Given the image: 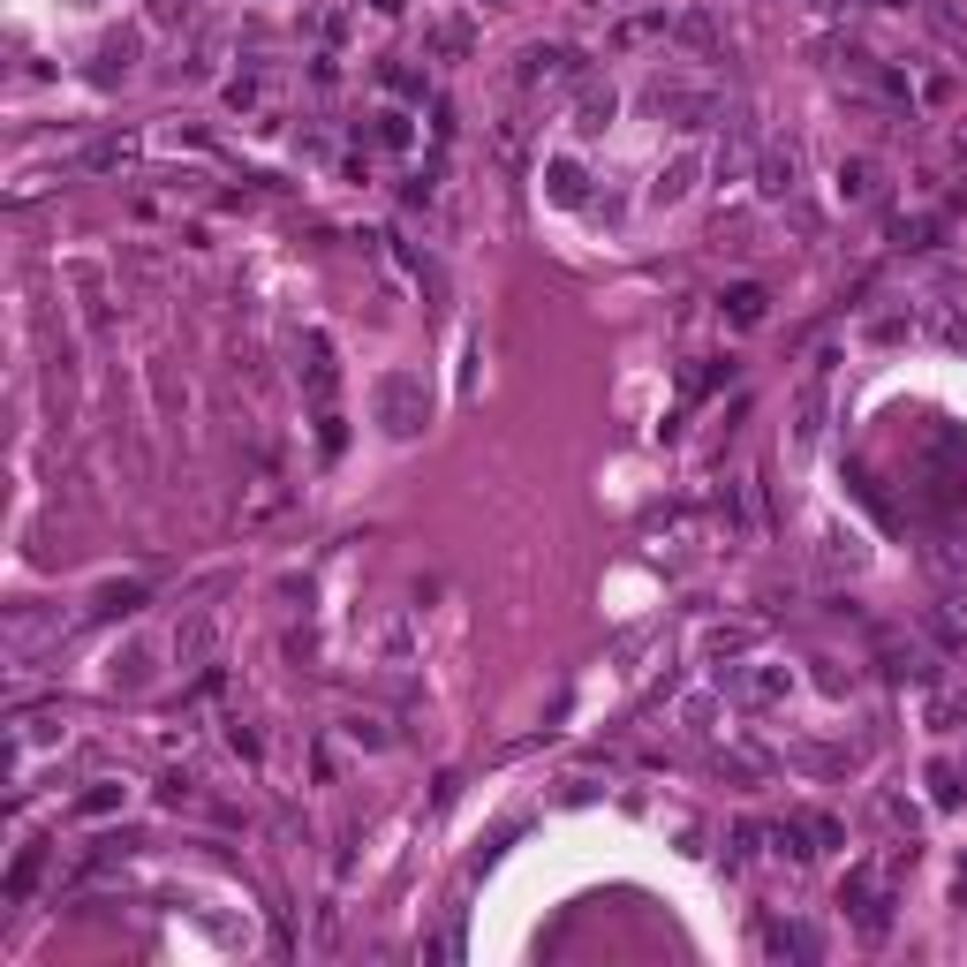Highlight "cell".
I'll return each mask as SVG.
<instances>
[{"instance_id": "cell-3", "label": "cell", "mask_w": 967, "mask_h": 967, "mask_svg": "<svg viewBox=\"0 0 967 967\" xmlns=\"http://www.w3.org/2000/svg\"><path fill=\"white\" fill-rule=\"evenodd\" d=\"M726 318L733 325H756V318H764V288H748V280H741V288H726Z\"/></svg>"}, {"instance_id": "cell-5", "label": "cell", "mask_w": 967, "mask_h": 967, "mask_svg": "<svg viewBox=\"0 0 967 967\" xmlns=\"http://www.w3.org/2000/svg\"><path fill=\"white\" fill-rule=\"evenodd\" d=\"M605 114H612V91H590L582 99V129H605Z\"/></svg>"}, {"instance_id": "cell-8", "label": "cell", "mask_w": 967, "mask_h": 967, "mask_svg": "<svg viewBox=\"0 0 967 967\" xmlns=\"http://www.w3.org/2000/svg\"><path fill=\"white\" fill-rule=\"evenodd\" d=\"M371 8H378V16H393V8H401V0H371Z\"/></svg>"}, {"instance_id": "cell-6", "label": "cell", "mask_w": 967, "mask_h": 967, "mask_svg": "<svg viewBox=\"0 0 967 967\" xmlns=\"http://www.w3.org/2000/svg\"><path fill=\"white\" fill-rule=\"evenodd\" d=\"M552 197L575 204V197H582V174H575V167H552Z\"/></svg>"}, {"instance_id": "cell-1", "label": "cell", "mask_w": 967, "mask_h": 967, "mask_svg": "<svg viewBox=\"0 0 967 967\" xmlns=\"http://www.w3.org/2000/svg\"><path fill=\"white\" fill-rule=\"evenodd\" d=\"M560 76H575V53L567 46H529L522 53V84H560Z\"/></svg>"}, {"instance_id": "cell-7", "label": "cell", "mask_w": 967, "mask_h": 967, "mask_svg": "<svg viewBox=\"0 0 967 967\" xmlns=\"http://www.w3.org/2000/svg\"><path fill=\"white\" fill-rule=\"evenodd\" d=\"M839 189H847V197H869V167H862V159H854V167H839Z\"/></svg>"}, {"instance_id": "cell-2", "label": "cell", "mask_w": 967, "mask_h": 967, "mask_svg": "<svg viewBox=\"0 0 967 967\" xmlns=\"http://www.w3.org/2000/svg\"><path fill=\"white\" fill-rule=\"evenodd\" d=\"M408 408H416V378H386V424H393V431H416V416H408Z\"/></svg>"}, {"instance_id": "cell-4", "label": "cell", "mask_w": 967, "mask_h": 967, "mask_svg": "<svg viewBox=\"0 0 967 967\" xmlns=\"http://www.w3.org/2000/svg\"><path fill=\"white\" fill-rule=\"evenodd\" d=\"M764 189L779 197V189H794V152H771L764 159Z\"/></svg>"}]
</instances>
